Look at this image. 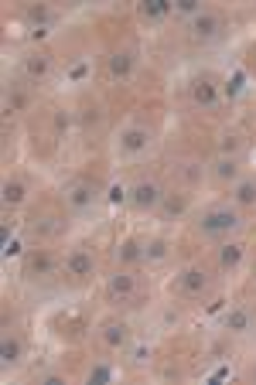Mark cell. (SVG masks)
I'll return each mask as SVG.
<instances>
[{
	"mask_svg": "<svg viewBox=\"0 0 256 385\" xmlns=\"http://www.w3.org/2000/svg\"><path fill=\"white\" fill-rule=\"evenodd\" d=\"M110 379H113V365H110V361L93 365V368H89V375H86V382H89V385H106Z\"/></svg>",
	"mask_w": 256,
	"mask_h": 385,
	"instance_id": "484cf974",
	"label": "cell"
},
{
	"mask_svg": "<svg viewBox=\"0 0 256 385\" xmlns=\"http://www.w3.org/2000/svg\"><path fill=\"white\" fill-rule=\"evenodd\" d=\"M167 256H171V246H167L164 239H151V242H144V262H164Z\"/></svg>",
	"mask_w": 256,
	"mask_h": 385,
	"instance_id": "603a6c76",
	"label": "cell"
},
{
	"mask_svg": "<svg viewBox=\"0 0 256 385\" xmlns=\"http://www.w3.org/2000/svg\"><path fill=\"white\" fill-rule=\"evenodd\" d=\"M106 293H110V300H130V297L137 293V276H133L130 269H116V273L106 280Z\"/></svg>",
	"mask_w": 256,
	"mask_h": 385,
	"instance_id": "9c48e42d",
	"label": "cell"
},
{
	"mask_svg": "<svg viewBox=\"0 0 256 385\" xmlns=\"http://www.w3.org/2000/svg\"><path fill=\"white\" fill-rule=\"evenodd\" d=\"M212 174L219 178V181H229V184H236L243 174H239V157H219V161L212 164Z\"/></svg>",
	"mask_w": 256,
	"mask_h": 385,
	"instance_id": "d6986e66",
	"label": "cell"
},
{
	"mask_svg": "<svg viewBox=\"0 0 256 385\" xmlns=\"http://www.w3.org/2000/svg\"><path fill=\"white\" fill-rule=\"evenodd\" d=\"M171 10L192 21V17H198V14H202L205 7H202V0H171Z\"/></svg>",
	"mask_w": 256,
	"mask_h": 385,
	"instance_id": "d4e9b609",
	"label": "cell"
},
{
	"mask_svg": "<svg viewBox=\"0 0 256 385\" xmlns=\"http://www.w3.org/2000/svg\"><path fill=\"white\" fill-rule=\"evenodd\" d=\"M21 354H24L21 338L7 331V334H3V341H0V365H3V368H10V365H17V361H21Z\"/></svg>",
	"mask_w": 256,
	"mask_h": 385,
	"instance_id": "9a60e30c",
	"label": "cell"
},
{
	"mask_svg": "<svg viewBox=\"0 0 256 385\" xmlns=\"http://www.w3.org/2000/svg\"><path fill=\"white\" fill-rule=\"evenodd\" d=\"M243 150V136L239 133H223V140H219V154L223 157H236Z\"/></svg>",
	"mask_w": 256,
	"mask_h": 385,
	"instance_id": "4316f807",
	"label": "cell"
},
{
	"mask_svg": "<svg viewBox=\"0 0 256 385\" xmlns=\"http://www.w3.org/2000/svg\"><path fill=\"white\" fill-rule=\"evenodd\" d=\"M188 96H192V106L202 109V113H212L219 106V82L205 72V75H195L192 86H188Z\"/></svg>",
	"mask_w": 256,
	"mask_h": 385,
	"instance_id": "3957f363",
	"label": "cell"
},
{
	"mask_svg": "<svg viewBox=\"0 0 256 385\" xmlns=\"http://www.w3.org/2000/svg\"><path fill=\"white\" fill-rule=\"evenodd\" d=\"M99 341H103L110 352H120V348H127L130 327L123 321H106L103 324V331H99Z\"/></svg>",
	"mask_w": 256,
	"mask_h": 385,
	"instance_id": "8fae6325",
	"label": "cell"
},
{
	"mask_svg": "<svg viewBox=\"0 0 256 385\" xmlns=\"http://www.w3.org/2000/svg\"><path fill=\"white\" fill-rule=\"evenodd\" d=\"M55 273V256L52 253H45V249H38L31 256L24 259V276L28 280H48Z\"/></svg>",
	"mask_w": 256,
	"mask_h": 385,
	"instance_id": "30bf717a",
	"label": "cell"
},
{
	"mask_svg": "<svg viewBox=\"0 0 256 385\" xmlns=\"http://www.w3.org/2000/svg\"><path fill=\"white\" fill-rule=\"evenodd\" d=\"M116 262H120V269H127L133 262H144V242H137V239H123L120 246H116Z\"/></svg>",
	"mask_w": 256,
	"mask_h": 385,
	"instance_id": "5bb4252c",
	"label": "cell"
},
{
	"mask_svg": "<svg viewBox=\"0 0 256 385\" xmlns=\"http://www.w3.org/2000/svg\"><path fill=\"white\" fill-rule=\"evenodd\" d=\"M99 198V188L93 181H72L68 188H65V205L72 208V212H89L93 205H96Z\"/></svg>",
	"mask_w": 256,
	"mask_h": 385,
	"instance_id": "5b68a950",
	"label": "cell"
},
{
	"mask_svg": "<svg viewBox=\"0 0 256 385\" xmlns=\"http://www.w3.org/2000/svg\"><path fill=\"white\" fill-rule=\"evenodd\" d=\"M24 21L31 24L34 38H45V34H48V28H52V21H55V14H52L45 3H34V7H28V10H24Z\"/></svg>",
	"mask_w": 256,
	"mask_h": 385,
	"instance_id": "4fadbf2b",
	"label": "cell"
},
{
	"mask_svg": "<svg viewBox=\"0 0 256 385\" xmlns=\"http://www.w3.org/2000/svg\"><path fill=\"white\" fill-rule=\"evenodd\" d=\"M24 106H28V99H24L21 89H10L7 99H3V109H7V113H17V109H24Z\"/></svg>",
	"mask_w": 256,
	"mask_h": 385,
	"instance_id": "83f0119b",
	"label": "cell"
},
{
	"mask_svg": "<svg viewBox=\"0 0 256 385\" xmlns=\"http://www.w3.org/2000/svg\"><path fill=\"white\" fill-rule=\"evenodd\" d=\"M130 72H133V55L130 52H113L110 55V75L113 79H127Z\"/></svg>",
	"mask_w": 256,
	"mask_h": 385,
	"instance_id": "ffe728a7",
	"label": "cell"
},
{
	"mask_svg": "<svg viewBox=\"0 0 256 385\" xmlns=\"http://www.w3.org/2000/svg\"><path fill=\"white\" fill-rule=\"evenodd\" d=\"M41 382H45V385H62L65 379H62V375H55V372H48V375H41Z\"/></svg>",
	"mask_w": 256,
	"mask_h": 385,
	"instance_id": "d6a6232c",
	"label": "cell"
},
{
	"mask_svg": "<svg viewBox=\"0 0 256 385\" xmlns=\"http://www.w3.org/2000/svg\"><path fill=\"white\" fill-rule=\"evenodd\" d=\"M144 361H151V348H137L133 352V365H144Z\"/></svg>",
	"mask_w": 256,
	"mask_h": 385,
	"instance_id": "4dcf8cb0",
	"label": "cell"
},
{
	"mask_svg": "<svg viewBox=\"0 0 256 385\" xmlns=\"http://www.w3.org/2000/svg\"><path fill=\"white\" fill-rule=\"evenodd\" d=\"M21 72H24L28 82H45V79L52 75V58L41 55V52H34V55H28V58L21 62Z\"/></svg>",
	"mask_w": 256,
	"mask_h": 385,
	"instance_id": "7c38bea8",
	"label": "cell"
},
{
	"mask_svg": "<svg viewBox=\"0 0 256 385\" xmlns=\"http://www.w3.org/2000/svg\"><path fill=\"white\" fill-rule=\"evenodd\" d=\"M65 273H68L72 280H89V276L96 273V256H93L89 249H72L68 259H65Z\"/></svg>",
	"mask_w": 256,
	"mask_h": 385,
	"instance_id": "52a82bcc",
	"label": "cell"
},
{
	"mask_svg": "<svg viewBox=\"0 0 256 385\" xmlns=\"http://www.w3.org/2000/svg\"><path fill=\"white\" fill-rule=\"evenodd\" d=\"M0 198H3V205H7V208H17V205H24V201H28V184H24L21 178H10V181H3Z\"/></svg>",
	"mask_w": 256,
	"mask_h": 385,
	"instance_id": "2e32d148",
	"label": "cell"
},
{
	"mask_svg": "<svg viewBox=\"0 0 256 385\" xmlns=\"http://www.w3.org/2000/svg\"><path fill=\"white\" fill-rule=\"evenodd\" d=\"M160 208H164V215H167V219H178V215H185V208H188V198H185V194H164Z\"/></svg>",
	"mask_w": 256,
	"mask_h": 385,
	"instance_id": "cb8c5ba5",
	"label": "cell"
},
{
	"mask_svg": "<svg viewBox=\"0 0 256 385\" xmlns=\"http://www.w3.org/2000/svg\"><path fill=\"white\" fill-rule=\"evenodd\" d=\"M243 253H246L243 242H225L223 249H219V266H223V269H236V266L243 262Z\"/></svg>",
	"mask_w": 256,
	"mask_h": 385,
	"instance_id": "44dd1931",
	"label": "cell"
},
{
	"mask_svg": "<svg viewBox=\"0 0 256 385\" xmlns=\"http://www.w3.org/2000/svg\"><path fill=\"white\" fill-rule=\"evenodd\" d=\"M250 379H253V382H256V365H253V368H250Z\"/></svg>",
	"mask_w": 256,
	"mask_h": 385,
	"instance_id": "e575fe53",
	"label": "cell"
},
{
	"mask_svg": "<svg viewBox=\"0 0 256 385\" xmlns=\"http://www.w3.org/2000/svg\"><path fill=\"white\" fill-rule=\"evenodd\" d=\"M225 31V21L216 14V10H202L198 17L188 21V38L198 41V45H209V41H219Z\"/></svg>",
	"mask_w": 256,
	"mask_h": 385,
	"instance_id": "7a4b0ae2",
	"label": "cell"
},
{
	"mask_svg": "<svg viewBox=\"0 0 256 385\" xmlns=\"http://www.w3.org/2000/svg\"><path fill=\"white\" fill-rule=\"evenodd\" d=\"M160 201H164V191H160L158 181H137L133 188H130V205L137 208V212H154L160 208Z\"/></svg>",
	"mask_w": 256,
	"mask_h": 385,
	"instance_id": "277c9868",
	"label": "cell"
},
{
	"mask_svg": "<svg viewBox=\"0 0 256 385\" xmlns=\"http://www.w3.org/2000/svg\"><path fill=\"white\" fill-rule=\"evenodd\" d=\"M68 127V116H65V113H59V116H55V129H65Z\"/></svg>",
	"mask_w": 256,
	"mask_h": 385,
	"instance_id": "836d02e7",
	"label": "cell"
},
{
	"mask_svg": "<svg viewBox=\"0 0 256 385\" xmlns=\"http://www.w3.org/2000/svg\"><path fill=\"white\" fill-rule=\"evenodd\" d=\"M225 331H229V334H246V331H250V314H246V311H243V307H236V311H229V314H225Z\"/></svg>",
	"mask_w": 256,
	"mask_h": 385,
	"instance_id": "7402d4cb",
	"label": "cell"
},
{
	"mask_svg": "<svg viewBox=\"0 0 256 385\" xmlns=\"http://www.w3.org/2000/svg\"><path fill=\"white\" fill-rule=\"evenodd\" d=\"M17 253H21V242H17V239H10V242L3 246V256H17Z\"/></svg>",
	"mask_w": 256,
	"mask_h": 385,
	"instance_id": "1f68e13d",
	"label": "cell"
},
{
	"mask_svg": "<svg viewBox=\"0 0 256 385\" xmlns=\"http://www.w3.org/2000/svg\"><path fill=\"white\" fill-rule=\"evenodd\" d=\"M209 283H212V276H209L202 266H188V269L178 276V290H181L185 297H202V293L209 290Z\"/></svg>",
	"mask_w": 256,
	"mask_h": 385,
	"instance_id": "ba28073f",
	"label": "cell"
},
{
	"mask_svg": "<svg viewBox=\"0 0 256 385\" xmlns=\"http://www.w3.org/2000/svg\"><path fill=\"white\" fill-rule=\"evenodd\" d=\"M232 198H236V205L253 208L256 205V178H239V181L232 184Z\"/></svg>",
	"mask_w": 256,
	"mask_h": 385,
	"instance_id": "e0dca14e",
	"label": "cell"
},
{
	"mask_svg": "<svg viewBox=\"0 0 256 385\" xmlns=\"http://www.w3.org/2000/svg\"><path fill=\"white\" fill-rule=\"evenodd\" d=\"M127 198H130L127 188H120V184H113V188H110V201H113V205H120V201H127Z\"/></svg>",
	"mask_w": 256,
	"mask_h": 385,
	"instance_id": "f546056e",
	"label": "cell"
},
{
	"mask_svg": "<svg viewBox=\"0 0 256 385\" xmlns=\"http://www.w3.org/2000/svg\"><path fill=\"white\" fill-rule=\"evenodd\" d=\"M137 10H140L144 21H164L171 14V0H140Z\"/></svg>",
	"mask_w": 256,
	"mask_h": 385,
	"instance_id": "ac0fdd59",
	"label": "cell"
},
{
	"mask_svg": "<svg viewBox=\"0 0 256 385\" xmlns=\"http://www.w3.org/2000/svg\"><path fill=\"white\" fill-rule=\"evenodd\" d=\"M243 82H246V75H243V72H236V75H232V82L225 86V93H229V96H239V89H243Z\"/></svg>",
	"mask_w": 256,
	"mask_h": 385,
	"instance_id": "f1b7e54d",
	"label": "cell"
},
{
	"mask_svg": "<svg viewBox=\"0 0 256 385\" xmlns=\"http://www.w3.org/2000/svg\"><path fill=\"white\" fill-rule=\"evenodd\" d=\"M151 129L147 127H127L120 133V140H116V147H120V154H127V157H137V154H147V147H151Z\"/></svg>",
	"mask_w": 256,
	"mask_h": 385,
	"instance_id": "8992f818",
	"label": "cell"
},
{
	"mask_svg": "<svg viewBox=\"0 0 256 385\" xmlns=\"http://www.w3.org/2000/svg\"><path fill=\"white\" fill-rule=\"evenodd\" d=\"M239 228H243V215H239L236 208H212V212H205L202 222H198V232H202L205 239H225V235H232V232H239Z\"/></svg>",
	"mask_w": 256,
	"mask_h": 385,
	"instance_id": "6da1fadb",
	"label": "cell"
}]
</instances>
